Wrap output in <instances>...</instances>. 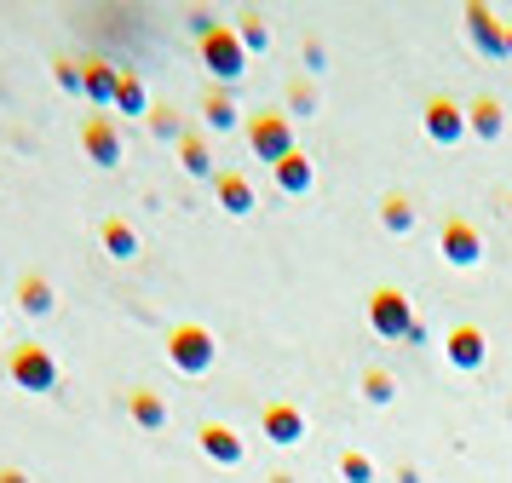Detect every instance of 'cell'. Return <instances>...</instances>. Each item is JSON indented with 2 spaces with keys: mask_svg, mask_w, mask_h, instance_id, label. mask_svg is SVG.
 <instances>
[{
  "mask_svg": "<svg viewBox=\"0 0 512 483\" xmlns=\"http://www.w3.org/2000/svg\"><path fill=\"white\" fill-rule=\"evenodd\" d=\"M81 150H87L98 167H116V161H121L116 121H110V115H87V121H81Z\"/></svg>",
  "mask_w": 512,
  "mask_h": 483,
  "instance_id": "cell-9",
  "label": "cell"
},
{
  "mask_svg": "<svg viewBox=\"0 0 512 483\" xmlns=\"http://www.w3.org/2000/svg\"><path fill=\"white\" fill-rule=\"evenodd\" d=\"M0 483H29V478L18 472V466H0Z\"/></svg>",
  "mask_w": 512,
  "mask_h": 483,
  "instance_id": "cell-28",
  "label": "cell"
},
{
  "mask_svg": "<svg viewBox=\"0 0 512 483\" xmlns=\"http://www.w3.org/2000/svg\"><path fill=\"white\" fill-rule=\"evenodd\" d=\"M271 179H277L282 196H305V190L317 184V167H311V156H305V150H294V156H282L277 167H271Z\"/></svg>",
  "mask_w": 512,
  "mask_h": 483,
  "instance_id": "cell-13",
  "label": "cell"
},
{
  "mask_svg": "<svg viewBox=\"0 0 512 483\" xmlns=\"http://www.w3.org/2000/svg\"><path fill=\"white\" fill-rule=\"evenodd\" d=\"M501 127H507V115H501V104H495V98H472V104H466V133H478L484 144H495V138H501Z\"/></svg>",
  "mask_w": 512,
  "mask_h": 483,
  "instance_id": "cell-14",
  "label": "cell"
},
{
  "mask_svg": "<svg viewBox=\"0 0 512 483\" xmlns=\"http://www.w3.org/2000/svg\"><path fill=\"white\" fill-rule=\"evenodd\" d=\"M265 437L282 443V449H294L305 437V414L294 409V403H265Z\"/></svg>",
  "mask_w": 512,
  "mask_h": 483,
  "instance_id": "cell-12",
  "label": "cell"
},
{
  "mask_svg": "<svg viewBox=\"0 0 512 483\" xmlns=\"http://www.w3.org/2000/svg\"><path fill=\"white\" fill-rule=\"evenodd\" d=\"M202 449H208L213 460H225V466H242V455H248V449H242V437H236L231 426H219V420L202 426Z\"/></svg>",
  "mask_w": 512,
  "mask_h": 483,
  "instance_id": "cell-16",
  "label": "cell"
},
{
  "mask_svg": "<svg viewBox=\"0 0 512 483\" xmlns=\"http://www.w3.org/2000/svg\"><path fill=\"white\" fill-rule=\"evenodd\" d=\"M179 161H185L190 179H213V173H219V167H213L208 138H202V133H185V138H179Z\"/></svg>",
  "mask_w": 512,
  "mask_h": 483,
  "instance_id": "cell-18",
  "label": "cell"
},
{
  "mask_svg": "<svg viewBox=\"0 0 512 483\" xmlns=\"http://www.w3.org/2000/svg\"><path fill=\"white\" fill-rule=\"evenodd\" d=\"M236 35H242V46H248V52H265V46H271V29H265L259 18H242V29H236Z\"/></svg>",
  "mask_w": 512,
  "mask_h": 483,
  "instance_id": "cell-26",
  "label": "cell"
},
{
  "mask_svg": "<svg viewBox=\"0 0 512 483\" xmlns=\"http://www.w3.org/2000/svg\"><path fill=\"white\" fill-rule=\"evenodd\" d=\"M213 190H219V207H225L231 219H248V213H254V184L242 179L236 167H219V173H213Z\"/></svg>",
  "mask_w": 512,
  "mask_h": 483,
  "instance_id": "cell-11",
  "label": "cell"
},
{
  "mask_svg": "<svg viewBox=\"0 0 512 483\" xmlns=\"http://www.w3.org/2000/svg\"><path fill=\"white\" fill-rule=\"evenodd\" d=\"M397 483H420V478H415V472H409V466H403V472H397Z\"/></svg>",
  "mask_w": 512,
  "mask_h": 483,
  "instance_id": "cell-29",
  "label": "cell"
},
{
  "mask_svg": "<svg viewBox=\"0 0 512 483\" xmlns=\"http://www.w3.org/2000/svg\"><path fill=\"white\" fill-rule=\"evenodd\" d=\"M6 374H12V386L18 391H52L58 386V363H52L47 345H35V340H24L18 351H12Z\"/></svg>",
  "mask_w": 512,
  "mask_h": 483,
  "instance_id": "cell-5",
  "label": "cell"
},
{
  "mask_svg": "<svg viewBox=\"0 0 512 483\" xmlns=\"http://www.w3.org/2000/svg\"><path fill=\"white\" fill-rule=\"evenodd\" d=\"M380 219H386V230H392V236H403V230H415V202H409L403 190H392V196H386V207H380Z\"/></svg>",
  "mask_w": 512,
  "mask_h": 483,
  "instance_id": "cell-21",
  "label": "cell"
},
{
  "mask_svg": "<svg viewBox=\"0 0 512 483\" xmlns=\"http://www.w3.org/2000/svg\"><path fill=\"white\" fill-rule=\"evenodd\" d=\"M202 121H208L213 133H231V127H236V104H231V92L213 87L208 98H202Z\"/></svg>",
  "mask_w": 512,
  "mask_h": 483,
  "instance_id": "cell-20",
  "label": "cell"
},
{
  "mask_svg": "<svg viewBox=\"0 0 512 483\" xmlns=\"http://www.w3.org/2000/svg\"><path fill=\"white\" fill-rule=\"evenodd\" d=\"M288 104H294V115H317V92H311V81H294Z\"/></svg>",
  "mask_w": 512,
  "mask_h": 483,
  "instance_id": "cell-27",
  "label": "cell"
},
{
  "mask_svg": "<svg viewBox=\"0 0 512 483\" xmlns=\"http://www.w3.org/2000/svg\"><path fill=\"white\" fill-rule=\"evenodd\" d=\"M443 351H449V363L461 368V374H478L489 357V340H484V328L478 322H455L449 328V340H443Z\"/></svg>",
  "mask_w": 512,
  "mask_h": 483,
  "instance_id": "cell-8",
  "label": "cell"
},
{
  "mask_svg": "<svg viewBox=\"0 0 512 483\" xmlns=\"http://www.w3.org/2000/svg\"><path fill=\"white\" fill-rule=\"evenodd\" d=\"M116 81H121V69H110L104 58H87V69H81V92H87L93 104H116Z\"/></svg>",
  "mask_w": 512,
  "mask_h": 483,
  "instance_id": "cell-15",
  "label": "cell"
},
{
  "mask_svg": "<svg viewBox=\"0 0 512 483\" xmlns=\"http://www.w3.org/2000/svg\"><path fill=\"white\" fill-rule=\"evenodd\" d=\"M98 242H104L110 259H133V253H139V230L127 225V219H104V225H98Z\"/></svg>",
  "mask_w": 512,
  "mask_h": 483,
  "instance_id": "cell-17",
  "label": "cell"
},
{
  "mask_svg": "<svg viewBox=\"0 0 512 483\" xmlns=\"http://www.w3.org/2000/svg\"><path fill=\"white\" fill-rule=\"evenodd\" d=\"M438 248H443V259L449 265H478L484 259V236H478V225L472 219H443V236H438Z\"/></svg>",
  "mask_w": 512,
  "mask_h": 483,
  "instance_id": "cell-7",
  "label": "cell"
},
{
  "mask_svg": "<svg viewBox=\"0 0 512 483\" xmlns=\"http://www.w3.org/2000/svg\"><path fill=\"white\" fill-rule=\"evenodd\" d=\"M363 397H369V403H392V397H397V380L386 374V368H369V374H363Z\"/></svg>",
  "mask_w": 512,
  "mask_h": 483,
  "instance_id": "cell-25",
  "label": "cell"
},
{
  "mask_svg": "<svg viewBox=\"0 0 512 483\" xmlns=\"http://www.w3.org/2000/svg\"><path fill=\"white\" fill-rule=\"evenodd\" d=\"M144 104H150V98H144V81L139 75H121L116 81V110L121 115H144Z\"/></svg>",
  "mask_w": 512,
  "mask_h": 483,
  "instance_id": "cell-23",
  "label": "cell"
},
{
  "mask_svg": "<svg viewBox=\"0 0 512 483\" xmlns=\"http://www.w3.org/2000/svg\"><path fill=\"white\" fill-rule=\"evenodd\" d=\"M466 35H472L478 52H489V58H501V52H507V23L495 18L489 6H466Z\"/></svg>",
  "mask_w": 512,
  "mask_h": 483,
  "instance_id": "cell-10",
  "label": "cell"
},
{
  "mask_svg": "<svg viewBox=\"0 0 512 483\" xmlns=\"http://www.w3.org/2000/svg\"><path fill=\"white\" fill-rule=\"evenodd\" d=\"M507 58H512V23H507Z\"/></svg>",
  "mask_w": 512,
  "mask_h": 483,
  "instance_id": "cell-30",
  "label": "cell"
},
{
  "mask_svg": "<svg viewBox=\"0 0 512 483\" xmlns=\"http://www.w3.org/2000/svg\"><path fill=\"white\" fill-rule=\"evenodd\" d=\"M420 127H426V138H432V144H443V150H449V144H461L466 138V110L461 104H455V98H426V110H420Z\"/></svg>",
  "mask_w": 512,
  "mask_h": 483,
  "instance_id": "cell-6",
  "label": "cell"
},
{
  "mask_svg": "<svg viewBox=\"0 0 512 483\" xmlns=\"http://www.w3.org/2000/svg\"><path fill=\"white\" fill-rule=\"evenodd\" d=\"M507 213H512V190H507Z\"/></svg>",
  "mask_w": 512,
  "mask_h": 483,
  "instance_id": "cell-32",
  "label": "cell"
},
{
  "mask_svg": "<svg viewBox=\"0 0 512 483\" xmlns=\"http://www.w3.org/2000/svg\"><path fill=\"white\" fill-rule=\"evenodd\" d=\"M202 64H208L219 81H236V75L248 69V46H242V35H236L231 23H213L208 35H202Z\"/></svg>",
  "mask_w": 512,
  "mask_h": 483,
  "instance_id": "cell-4",
  "label": "cell"
},
{
  "mask_svg": "<svg viewBox=\"0 0 512 483\" xmlns=\"http://www.w3.org/2000/svg\"><path fill=\"white\" fill-rule=\"evenodd\" d=\"M248 150H254L265 167H277L282 156H294V121L282 110H259L248 121Z\"/></svg>",
  "mask_w": 512,
  "mask_h": 483,
  "instance_id": "cell-3",
  "label": "cell"
},
{
  "mask_svg": "<svg viewBox=\"0 0 512 483\" xmlns=\"http://www.w3.org/2000/svg\"><path fill=\"white\" fill-rule=\"evenodd\" d=\"M127 409H133V420H139L144 432H162V426H167V403L156 397V391H133V403H127Z\"/></svg>",
  "mask_w": 512,
  "mask_h": 483,
  "instance_id": "cell-19",
  "label": "cell"
},
{
  "mask_svg": "<svg viewBox=\"0 0 512 483\" xmlns=\"http://www.w3.org/2000/svg\"><path fill=\"white\" fill-rule=\"evenodd\" d=\"M340 478L346 483H374V460L363 455V449H346V455H340Z\"/></svg>",
  "mask_w": 512,
  "mask_h": 483,
  "instance_id": "cell-24",
  "label": "cell"
},
{
  "mask_svg": "<svg viewBox=\"0 0 512 483\" xmlns=\"http://www.w3.org/2000/svg\"><path fill=\"white\" fill-rule=\"evenodd\" d=\"M369 328L380 334V340H415V305H409V294L403 288H374L369 294Z\"/></svg>",
  "mask_w": 512,
  "mask_h": 483,
  "instance_id": "cell-2",
  "label": "cell"
},
{
  "mask_svg": "<svg viewBox=\"0 0 512 483\" xmlns=\"http://www.w3.org/2000/svg\"><path fill=\"white\" fill-rule=\"evenodd\" d=\"M271 483H294V478H271Z\"/></svg>",
  "mask_w": 512,
  "mask_h": 483,
  "instance_id": "cell-31",
  "label": "cell"
},
{
  "mask_svg": "<svg viewBox=\"0 0 512 483\" xmlns=\"http://www.w3.org/2000/svg\"><path fill=\"white\" fill-rule=\"evenodd\" d=\"M18 288H24V311H29V317H47V311H52V282H47V276H24Z\"/></svg>",
  "mask_w": 512,
  "mask_h": 483,
  "instance_id": "cell-22",
  "label": "cell"
},
{
  "mask_svg": "<svg viewBox=\"0 0 512 483\" xmlns=\"http://www.w3.org/2000/svg\"><path fill=\"white\" fill-rule=\"evenodd\" d=\"M167 363L179 368V374H208L219 363V340H213L202 322H179L167 334Z\"/></svg>",
  "mask_w": 512,
  "mask_h": 483,
  "instance_id": "cell-1",
  "label": "cell"
}]
</instances>
